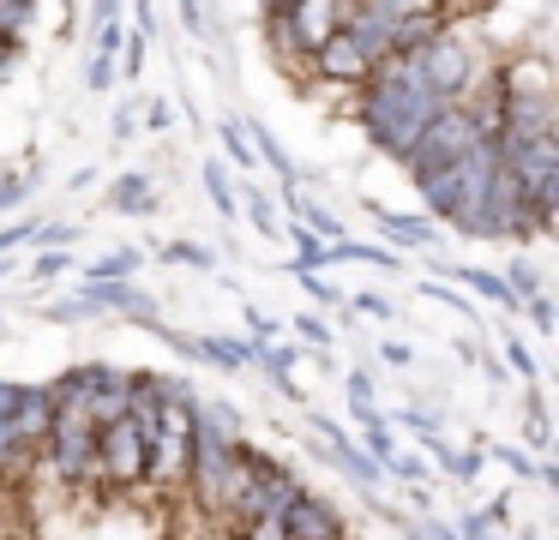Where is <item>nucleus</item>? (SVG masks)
I'll use <instances>...</instances> for the list:
<instances>
[{
	"mask_svg": "<svg viewBox=\"0 0 559 540\" xmlns=\"http://www.w3.org/2000/svg\"><path fill=\"white\" fill-rule=\"evenodd\" d=\"M199 360H211V367H223V372H235V367H247L253 360V348L247 343H235V336H199V343H187Z\"/></svg>",
	"mask_w": 559,
	"mask_h": 540,
	"instance_id": "2eb2a0df",
	"label": "nucleus"
},
{
	"mask_svg": "<svg viewBox=\"0 0 559 540\" xmlns=\"http://www.w3.org/2000/svg\"><path fill=\"white\" fill-rule=\"evenodd\" d=\"M223 144H229V156H235V163H247V168L259 163V156H253V139H247V127H235V120L223 127Z\"/></svg>",
	"mask_w": 559,
	"mask_h": 540,
	"instance_id": "5701e85b",
	"label": "nucleus"
},
{
	"mask_svg": "<svg viewBox=\"0 0 559 540\" xmlns=\"http://www.w3.org/2000/svg\"><path fill=\"white\" fill-rule=\"evenodd\" d=\"M283 7H295V0H265V12H283Z\"/></svg>",
	"mask_w": 559,
	"mask_h": 540,
	"instance_id": "e433bc0d",
	"label": "nucleus"
},
{
	"mask_svg": "<svg viewBox=\"0 0 559 540\" xmlns=\"http://www.w3.org/2000/svg\"><path fill=\"white\" fill-rule=\"evenodd\" d=\"M499 151V168L506 180L518 187V199L530 204L535 228H554V211H559V139H493Z\"/></svg>",
	"mask_w": 559,
	"mask_h": 540,
	"instance_id": "f03ea898",
	"label": "nucleus"
},
{
	"mask_svg": "<svg viewBox=\"0 0 559 540\" xmlns=\"http://www.w3.org/2000/svg\"><path fill=\"white\" fill-rule=\"evenodd\" d=\"M181 19H187V31H199V36L211 31V24H205V7H199V0H181Z\"/></svg>",
	"mask_w": 559,
	"mask_h": 540,
	"instance_id": "473e14b6",
	"label": "nucleus"
},
{
	"mask_svg": "<svg viewBox=\"0 0 559 540\" xmlns=\"http://www.w3.org/2000/svg\"><path fill=\"white\" fill-rule=\"evenodd\" d=\"M307 60H313V72H319V79H331V84H361L367 72H373V55H367L349 31L325 36V43H319Z\"/></svg>",
	"mask_w": 559,
	"mask_h": 540,
	"instance_id": "9b49d317",
	"label": "nucleus"
},
{
	"mask_svg": "<svg viewBox=\"0 0 559 540\" xmlns=\"http://www.w3.org/2000/svg\"><path fill=\"white\" fill-rule=\"evenodd\" d=\"M13 60H19V43H0V72H13Z\"/></svg>",
	"mask_w": 559,
	"mask_h": 540,
	"instance_id": "f704fd0d",
	"label": "nucleus"
},
{
	"mask_svg": "<svg viewBox=\"0 0 559 540\" xmlns=\"http://www.w3.org/2000/svg\"><path fill=\"white\" fill-rule=\"evenodd\" d=\"M31 31V0H0V43H19Z\"/></svg>",
	"mask_w": 559,
	"mask_h": 540,
	"instance_id": "6ab92c4d",
	"label": "nucleus"
},
{
	"mask_svg": "<svg viewBox=\"0 0 559 540\" xmlns=\"http://www.w3.org/2000/svg\"><path fill=\"white\" fill-rule=\"evenodd\" d=\"M25 199V175H0V211H13Z\"/></svg>",
	"mask_w": 559,
	"mask_h": 540,
	"instance_id": "c756f323",
	"label": "nucleus"
},
{
	"mask_svg": "<svg viewBox=\"0 0 559 540\" xmlns=\"http://www.w3.org/2000/svg\"><path fill=\"white\" fill-rule=\"evenodd\" d=\"M355 307H361V312H373V319H385V312H391L379 295H355Z\"/></svg>",
	"mask_w": 559,
	"mask_h": 540,
	"instance_id": "72a5a7b5",
	"label": "nucleus"
},
{
	"mask_svg": "<svg viewBox=\"0 0 559 540\" xmlns=\"http://www.w3.org/2000/svg\"><path fill=\"white\" fill-rule=\"evenodd\" d=\"M55 420V403H49V384H19V403H13V432L25 451H37L43 432Z\"/></svg>",
	"mask_w": 559,
	"mask_h": 540,
	"instance_id": "f8f14e48",
	"label": "nucleus"
},
{
	"mask_svg": "<svg viewBox=\"0 0 559 540\" xmlns=\"http://www.w3.org/2000/svg\"><path fill=\"white\" fill-rule=\"evenodd\" d=\"M97 300H91V288H79V295L73 300H55V307H49V319L55 324H79V319H97Z\"/></svg>",
	"mask_w": 559,
	"mask_h": 540,
	"instance_id": "aec40b11",
	"label": "nucleus"
},
{
	"mask_svg": "<svg viewBox=\"0 0 559 540\" xmlns=\"http://www.w3.org/2000/svg\"><path fill=\"white\" fill-rule=\"evenodd\" d=\"M67 264H73V252H43V259L31 264V276H61Z\"/></svg>",
	"mask_w": 559,
	"mask_h": 540,
	"instance_id": "cd10ccee",
	"label": "nucleus"
},
{
	"mask_svg": "<svg viewBox=\"0 0 559 540\" xmlns=\"http://www.w3.org/2000/svg\"><path fill=\"white\" fill-rule=\"evenodd\" d=\"M295 331H301L307 343H319V348L331 343V331H325V319H319V312H301V324H295Z\"/></svg>",
	"mask_w": 559,
	"mask_h": 540,
	"instance_id": "c85d7f7f",
	"label": "nucleus"
},
{
	"mask_svg": "<svg viewBox=\"0 0 559 540\" xmlns=\"http://www.w3.org/2000/svg\"><path fill=\"white\" fill-rule=\"evenodd\" d=\"M0 492H7V487H0Z\"/></svg>",
	"mask_w": 559,
	"mask_h": 540,
	"instance_id": "4c0bfd02",
	"label": "nucleus"
},
{
	"mask_svg": "<svg viewBox=\"0 0 559 540\" xmlns=\"http://www.w3.org/2000/svg\"><path fill=\"white\" fill-rule=\"evenodd\" d=\"M415 60H421L427 91L445 96V103H463V96H469L475 84H481V48H475L463 31H439Z\"/></svg>",
	"mask_w": 559,
	"mask_h": 540,
	"instance_id": "423d86ee",
	"label": "nucleus"
},
{
	"mask_svg": "<svg viewBox=\"0 0 559 540\" xmlns=\"http://www.w3.org/2000/svg\"><path fill=\"white\" fill-rule=\"evenodd\" d=\"M439 108H445V96L427 91L421 60H415V55H385L361 79V103H355V115H361L367 139H373L379 151L403 156L415 144V132H421Z\"/></svg>",
	"mask_w": 559,
	"mask_h": 540,
	"instance_id": "f257e3e1",
	"label": "nucleus"
},
{
	"mask_svg": "<svg viewBox=\"0 0 559 540\" xmlns=\"http://www.w3.org/2000/svg\"><path fill=\"white\" fill-rule=\"evenodd\" d=\"M85 288L103 312H127L139 324H157V295H145V288H133V283H85Z\"/></svg>",
	"mask_w": 559,
	"mask_h": 540,
	"instance_id": "4468645a",
	"label": "nucleus"
},
{
	"mask_svg": "<svg viewBox=\"0 0 559 540\" xmlns=\"http://www.w3.org/2000/svg\"><path fill=\"white\" fill-rule=\"evenodd\" d=\"M109 204H115V211L145 216V211H157V192H151V180H145V175H121V180L109 187Z\"/></svg>",
	"mask_w": 559,
	"mask_h": 540,
	"instance_id": "dca6fc26",
	"label": "nucleus"
},
{
	"mask_svg": "<svg viewBox=\"0 0 559 540\" xmlns=\"http://www.w3.org/2000/svg\"><path fill=\"white\" fill-rule=\"evenodd\" d=\"M205 192H211V204H217L223 216H235V211H241V204H235L229 175H223V163H205Z\"/></svg>",
	"mask_w": 559,
	"mask_h": 540,
	"instance_id": "412c9836",
	"label": "nucleus"
},
{
	"mask_svg": "<svg viewBox=\"0 0 559 540\" xmlns=\"http://www.w3.org/2000/svg\"><path fill=\"white\" fill-rule=\"evenodd\" d=\"M187 456H193V403H169L151 415V463L145 480L175 492L187 480Z\"/></svg>",
	"mask_w": 559,
	"mask_h": 540,
	"instance_id": "0eeeda50",
	"label": "nucleus"
},
{
	"mask_svg": "<svg viewBox=\"0 0 559 540\" xmlns=\"http://www.w3.org/2000/svg\"><path fill=\"white\" fill-rule=\"evenodd\" d=\"M325 264H331V247H325L319 235H307V228H301V271H325Z\"/></svg>",
	"mask_w": 559,
	"mask_h": 540,
	"instance_id": "b1692460",
	"label": "nucleus"
},
{
	"mask_svg": "<svg viewBox=\"0 0 559 540\" xmlns=\"http://www.w3.org/2000/svg\"><path fill=\"white\" fill-rule=\"evenodd\" d=\"M163 259H169V264H193V271H211V252L199 247V240H169Z\"/></svg>",
	"mask_w": 559,
	"mask_h": 540,
	"instance_id": "4be33fe9",
	"label": "nucleus"
},
{
	"mask_svg": "<svg viewBox=\"0 0 559 540\" xmlns=\"http://www.w3.org/2000/svg\"><path fill=\"white\" fill-rule=\"evenodd\" d=\"M49 403H55V408H79L91 427H103V420L127 415V403H133V372L85 360V367L61 372V379L49 384Z\"/></svg>",
	"mask_w": 559,
	"mask_h": 540,
	"instance_id": "20e7f679",
	"label": "nucleus"
},
{
	"mask_svg": "<svg viewBox=\"0 0 559 540\" xmlns=\"http://www.w3.org/2000/svg\"><path fill=\"white\" fill-rule=\"evenodd\" d=\"M115 60H121V55L97 48V60H91V91H109V84H115Z\"/></svg>",
	"mask_w": 559,
	"mask_h": 540,
	"instance_id": "a878e982",
	"label": "nucleus"
},
{
	"mask_svg": "<svg viewBox=\"0 0 559 540\" xmlns=\"http://www.w3.org/2000/svg\"><path fill=\"white\" fill-rule=\"evenodd\" d=\"M145 463H151V420H139L133 408L97 427V487L109 492H133L145 487Z\"/></svg>",
	"mask_w": 559,
	"mask_h": 540,
	"instance_id": "39448f33",
	"label": "nucleus"
},
{
	"mask_svg": "<svg viewBox=\"0 0 559 540\" xmlns=\"http://www.w3.org/2000/svg\"><path fill=\"white\" fill-rule=\"evenodd\" d=\"M277 540H349V528H343L337 504L325 499V492H295L289 504H283L277 516Z\"/></svg>",
	"mask_w": 559,
	"mask_h": 540,
	"instance_id": "9d476101",
	"label": "nucleus"
},
{
	"mask_svg": "<svg viewBox=\"0 0 559 540\" xmlns=\"http://www.w3.org/2000/svg\"><path fill=\"white\" fill-rule=\"evenodd\" d=\"M469 144H475L469 115H463L457 103H445V108H439V115L421 127V132H415V144L397 156V163L409 168V180H421V175H433V168H451L463 151H469Z\"/></svg>",
	"mask_w": 559,
	"mask_h": 540,
	"instance_id": "6e6552de",
	"label": "nucleus"
},
{
	"mask_svg": "<svg viewBox=\"0 0 559 540\" xmlns=\"http://www.w3.org/2000/svg\"><path fill=\"white\" fill-rule=\"evenodd\" d=\"M379 223H385V235L403 240V247H433V240H439V228L427 223V216H391V211H379Z\"/></svg>",
	"mask_w": 559,
	"mask_h": 540,
	"instance_id": "f3484780",
	"label": "nucleus"
},
{
	"mask_svg": "<svg viewBox=\"0 0 559 540\" xmlns=\"http://www.w3.org/2000/svg\"><path fill=\"white\" fill-rule=\"evenodd\" d=\"M121 67H127V79H133L139 67H145V31H133V36H127V60H121Z\"/></svg>",
	"mask_w": 559,
	"mask_h": 540,
	"instance_id": "7c9ffc66",
	"label": "nucleus"
},
{
	"mask_svg": "<svg viewBox=\"0 0 559 540\" xmlns=\"http://www.w3.org/2000/svg\"><path fill=\"white\" fill-rule=\"evenodd\" d=\"M259 360H265V372H277V379L289 384V367H295V348H259Z\"/></svg>",
	"mask_w": 559,
	"mask_h": 540,
	"instance_id": "bb28decb",
	"label": "nucleus"
},
{
	"mask_svg": "<svg viewBox=\"0 0 559 540\" xmlns=\"http://www.w3.org/2000/svg\"><path fill=\"white\" fill-rule=\"evenodd\" d=\"M439 31H451V19L439 7H415V12H403L397 24H391V55H421L427 43H433Z\"/></svg>",
	"mask_w": 559,
	"mask_h": 540,
	"instance_id": "ddd939ff",
	"label": "nucleus"
},
{
	"mask_svg": "<svg viewBox=\"0 0 559 540\" xmlns=\"http://www.w3.org/2000/svg\"><path fill=\"white\" fill-rule=\"evenodd\" d=\"M139 259H145V252H133V247H127V252H109L103 264H91V283H121V276L139 271Z\"/></svg>",
	"mask_w": 559,
	"mask_h": 540,
	"instance_id": "a211bd4d",
	"label": "nucleus"
},
{
	"mask_svg": "<svg viewBox=\"0 0 559 540\" xmlns=\"http://www.w3.org/2000/svg\"><path fill=\"white\" fill-rule=\"evenodd\" d=\"M409 528H415V540H457L445 523H433V516H421V523H409Z\"/></svg>",
	"mask_w": 559,
	"mask_h": 540,
	"instance_id": "2f4dec72",
	"label": "nucleus"
},
{
	"mask_svg": "<svg viewBox=\"0 0 559 540\" xmlns=\"http://www.w3.org/2000/svg\"><path fill=\"white\" fill-rule=\"evenodd\" d=\"M247 216H253V228H259V235H271V228H277V211H271V199H265V192H247Z\"/></svg>",
	"mask_w": 559,
	"mask_h": 540,
	"instance_id": "393cba45",
	"label": "nucleus"
},
{
	"mask_svg": "<svg viewBox=\"0 0 559 540\" xmlns=\"http://www.w3.org/2000/svg\"><path fill=\"white\" fill-rule=\"evenodd\" d=\"M355 0H295V7L271 12V36H277L283 55H313L325 36L343 31Z\"/></svg>",
	"mask_w": 559,
	"mask_h": 540,
	"instance_id": "1a4fd4ad",
	"label": "nucleus"
},
{
	"mask_svg": "<svg viewBox=\"0 0 559 540\" xmlns=\"http://www.w3.org/2000/svg\"><path fill=\"white\" fill-rule=\"evenodd\" d=\"M37 463L49 468L67 492L97 487V427H91L79 408H55L49 432H43V444H37Z\"/></svg>",
	"mask_w": 559,
	"mask_h": 540,
	"instance_id": "7ed1b4c3",
	"label": "nucleus"
},
{
	"mask_svg": "<svg viewBox=\"0 0 559 540\" xmlns=\"http://www.w3.org/2000/svg\"><path fill=\"white\" fill-rule=\"evenodd\" d=\"M115 7H121V0H97V24H115Z\"/></svg>",
	"mask_w": 559,
	"mask_h": 540,
	"instance_id": "c9c22d12",
	"label": "nucleus"
}]
</instances>
